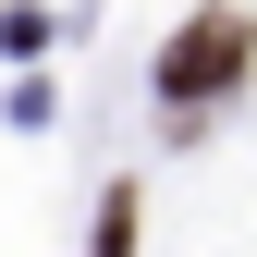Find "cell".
<instances>
[{"mask_svg": "<svg viewBox=\"0 0 257 257\" xmlns=\"http://www.w3.org/2000/svg\"><path fill=\"white\" fill-rule=\"evenodd\" d=\"M245 13H196V25H184V37H172V61H159V98H184V110H196V98H220V86H233L245 74Z\"/></svg>", "mask_w": 257, "mask_h": 257, "instance_id": "cell-1", "label": "cell"}, {"mask_svg": "<svg viewBox=\"0 0 257 257\" xmlns=\"http://www.w3.org/2000/svg\"><path fill=\"white\" fill-rule=\"evenodd\" d=\"M98 233H110L98 257H135V196H110V220H98Z\"/></svg>", "mask_w": 257, "mask_h": 257, "instance_id": "cell-2", "label": "cell"}]
</instances>
